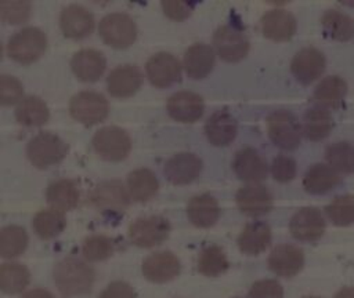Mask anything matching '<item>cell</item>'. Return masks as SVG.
I'll list each match as a JSON object with an SVG mask.
<instances>
[{"mask_svg": "<svg viewBox=\"0 0 354 298\" xmlns=\"http://www.w3.org/2000/svg\"><path fill=\"white\" fill-rule=\"evenodd\" d=\"M32 226L40 239L48 240L58 236L65 229L66 219L62 211L51 207L37 211L33 217Z\"/></svg>", "mask_w": 354, "mask_h": 298, "instance_id": "836d02e7", "label": "cell"}, {"mask_svg": "<svg viewBox=\"0 0 354 298\" xmlns=\"http://www.w3.org/2000/svg\"><path fill=\"white\" fill-rule=\"evenodd\" d=\"M195 8V3L188 1H162V10L166 17H169L173 21H184L187 19Z\"/></svg>", "mask_w": 354, "mask_h": 298, "instance_id": "bcb514c9", "label": "cell"}, {"mask_svg": "<svg viewBox=\"0 0 354 298\" xmlns=\"http://www.w3.org/2000/svg\"><path fill=\"white\" fill-rule=\"evenodd\" d=\"M187 215L195 226L209 228L220 217L218 201L207 193L194 196L187 204Z\"/></svg>", "mask_w": 354, "mask_h": 298, "instance_id": "4316f807", "label": "cell"}, {"mask_svg": "<svg viewBox=\"0 0 354 298\" xmlns=\"http://www.w3.org/2000/svg\"><path fill=\"white\" fill-rule=\"evenodd\" d=\"M24 86L22 83L11 76V74H1L0 76V103L3 106H10L14 103H19L24 98Z\"/></svg>", "mask_w": 354, "mask_h": 298, "instance_id": "7bdbcfd3", "label": "cell"}, {"mask_svg": "<svg viewBox=\"0 0 354 298\" xmlns=\"http://www.w3.org/2000/svg\"><path fill=\"white\" fill-rule=\"evenodd\" d=\"M32 4L29 1H1L0 18L6 23L19 25L29 19Z\"/></svg>", "mask_w": 354, "mask_h": 298, "instance_id": "b9f144b4", "label": "cell"}, {"mask_svg": "<svg viewBox=\"0 0 354 298\" xmlns=\"http://www.w3.org/2000/svg\"><path fill=\"white\" fill-rule=\"evenodd\" d=\"M324 33L337 41H348L354 37V19L337 10H328L321 18Z\"/></svg>", "mask_w": 354, "mask_h": 298, "instance_id": "d6a6232c", "label": "cell"}, {"mask_svg": "<svg viewBox=\"0 0 354 298\" xmlns=\"http://www.w3.org/2000/svg\"><path fill=\"white\" fill-rule=\"evenodd\" d=\"M271 229L263 221H254L245 225L238 236V247L243 254L257 255L270 246Z\"/></svg>", "mask_w": 354, "mask_h": 298, "instance_id": "484cf974", "label": "cell"}, {"mask_svg": "<svg viewBox=\"0 0 354 298\" xmlns=\"http://www.w3.org/2000/svg\"><path fill=\"white\" fill-rule=\"evenodd\" d=\"M214 50L206 43H195L184 52L183 65L188 77L194 80L205 79L214 66Z\"/></svg>", "mask_w": 354, "mask_h": 298, "instance_id": "cb8c5ba5", "label": "cell"}, {"mask_svg": "<svg viewBox=\"0 0 354 298\" xmlns=\"http://www.w3.org/2000/svg\"><path fill=\"white\" fill-rule=\"evenodd\" d=\"M94 152L104 160L119 161L129 156L131 150V139L126 130L116 126L100 128L93 137Z\"/></svg>", "mask_w": 354, "mask_h": 298, "instance_id": "5b68a950", "label": "cell"}, {"mask_svg": "<svg viewBox=\"0 0 354 298\" xmlns=\"http://www.w3.org/2000/svg\"><path fill=\"white\" fill-rule=\"evenodd\" d=\"M71 68L73 74L86 83L97 81L105 72L106 59L98 50L83 48L73 54L71 59Z\"/></svg>", "mask_w": 354, "mask_h": 298, "instance_id": "603a6c76", "label": "cell"}, {"mask_svg": "<svg viewBox=\"0 0 354 298\" xmlns=\"http://www.w3.org/2000/svg\"><path fill=\"white\" fill-rule=\"evenodd\" d=\"M28 247V233L19 225H7L0 229V255L14 258Z\"/></svg>", "mask_w": 354, "mask_h": 298, "instance_id": "8d00e7d4", "label": "cell"}, {"mask_svg": "<svg viewBox=\"0 0 354 298\" xmlns=\"http://www.w3.org/2000/svg\"><path fill=\"white\" fill-rule=\"evenodd\" d=\"M325 159L328 166L339 174L354 172V146L348 142L342 141L329 145L325 150Z\"/></svg>", "mask_w": 354, "mask_h": 298, "instance_id": "f35d334b", "label": "cell"}, {"mask_svg": "<svg viewBox=\"0 0 354 298\" xmlns=\"http://www.w3.org/2000/svg\"><path fill=\"white\" fill-rule=\"evenodd\" d=\"M30 281L28 268L18 262H4L0 266V288L4 294L22 292Z\"/></svg>", "mask_w": 354, "mask_h": 298, "instance_id": "e575fe53", "label": "cell"}, {"mask_svg": "<svg viewBox=\"0 0 354 298\" xmlns=\"http://www.w3.org/2000/svg\"><path fill=\"white\" fill-rule=\"evenodd\" d=\"M53 279L64 297L87 294L95 279L94 269L76 257H66L58 261L53 270Z\"/></svg>", "mask_w": 354, "mask_h": 298, "instance_id": "6da1fadb", "label": "cell"}, {"mask_svg": "<svg viewBox=\"0 0 354 298\" xmlns=\"http://www.w3.org/2000/svg\"><path fill=\"white\" fill-rule=\"evenodd\" d=\"M149 83L156 88H166L181 80V63L170 52L153 54L145 63Z\"/></svg>", "mask_w": 354, "mask_h": 298, "instance_id": "30bf717a", "label": "cell"}, {"mask_svg": "<svg viewBox=\"0 0 354 298\" xmlns=\"http://www.w3.org/2000/svg\"><path fill=\"white\" fill-rule=\"evenodd\" d=\"M234 298H241V297H234Z\"/></svg>", "mask_w": 354, "mask_h": 298, "instance_id": "816d5d0a", "label": "cell"}, {"mask_svg": "<svg viewBox=\"0 0 354 298\" xmlns=\"http://www.w3.org/2000/svg\"><path fill=\"white\" fill-rule=\"evenodd\" d=\"M335 298H354V287H343L340 288Z\"/></svg>", "mask_w": 354, "mask_h": 298, "instance_id": "681fc988", "label": "cell"}, {"mask_svg": "<svg viewBox=\"0 0 354 298\" xmlns=\"http://www.w3.org/2000/svg\"><path fill=\"white\" fill-rule=\"evenodd\" d=\"M340 174L330 166L317 163L313 164L304 174L303 186L311 195H324L340 183Z\"/></svg>", "mask_w": 354, "mask_h": 298, "instance_id": "83f0119b", "label": "cell"}, {"mask_svg": "<svg viewBox=\"0 0 354 298\" xmlns=\"http://www.w3.org/2000/svg\"><path fill=\"white\" fill-rule=\"evenodd\" d=\"M232 170L236 177L246 182H260L267 178L268 166L266 159L253 148L239 149L232 160Z\"/></svg>", "mask_w": 354, "mask_h": 298, "instance_id": "e0dca14e", "label": "cell"}, {"mask_svg": "<svg viewBox=\"0 0 354 298\" xmlns=\"http://www.w3.org/2000/svg\"><path fill=\"white\" fill-rule=\"evenodd\" d=\"M249 298H283V288L274 279L257 280L250 286Z\"/></svg>", "mask_w": 354, "mask_h": 298, "instance_id": "f6af8a7d", "label": "cell"}, {"mask_svg": "<svg viewBox=\"0 0 354 298\" xmlns=\"http://www.w3.org/2000/svg\"><path fill=\"white\" fill-rule=\"evenodd\" d=\"M230 266L227 255L224 250L218 246H207L205 247L198 257V270L209 277L218 276L224 273Z\"/></svg>", "mask_w": 354, "mask_h": 298, "instance_id": "74e56055", "label": "cell"}, {"mask_svg": "<svg viewBox=\"0 0 354 298\" xmlns=\"http://www.w3.org/2000/svg\"><path fill=\"white\" fill-rule=\"evenodd\" d=\"M213 46L217 55L227 62L243 59L250 48L246 34L235 26L223 25L213 34Z\"/></svg>", "mask_w": 354, "mask_h": 298, "instance_id": "9c48e42d", "label": "cell"}, {"mask_svg": "<svg viewBox=\"0 0 354 298\" xmlns=\"http://www.w3.org/2000/svg\"><path fill=\"white\" fill-rule=\"evenodd\" d=\"M53 294L44 288H33L25 292L21 298H51Z\"/></svg>", "mask_w": 354, "mask_h": 298, "instance_id": "c3c4849f", "label": "cell"}, {"mask_svg": "<svg viewBox=\"0 0 354 298\" xmlns=\"http://www.w3.org/2000/svg\"><path fill=\"white\" fill-rule=\"evenodd\" d=\"M166 108L171 119L180 123H195L202 117L205 103L196 92L177 91L167 99Z\"/></svg>", "mask_w": 354, "mask_h": 298, "instance_id": "ac0fdd59", "label": "cell"}, {"mask_svg": "<svg viewBox=\"0 0 354 298\" xmlns=\"http://www.w3.org/2000/svg\"><path fill=\"white\" fill-rule=\"evenodd\" d=\"M202 167V160L195 153L180 152L166 161L163 174L169 182L174 185H185L201 175Z\"/></svg>", "mask_w": 354, "mask_h": 298, "instance_id": "5bb4252c", "label": "cell"}, {"mask_svg": "<svg viewBox=\"0 0 354 298\" xmlns=\"http://www.w3.org/2000/svg\"><path fill=\"white\" fill-rule=\"evenodd\" d=\"M170 223L165 217L147 215L134 219L129 225V239L133 244L149 248L163 243L169 237Z\"/></svg>", "mask_w": 354, "mask_h": 298, "instance_id": "ba28073f", "label": "cell"}, {"mask_svg": "<svg viewBox=\"0 0 354 298\" xmlns=\"http://www.w3.org/2000/svg\"><path fill=\"white\" fill-rule=\"evenodd\" d=\"M94 17L90 10L79 4L65 7L59 17L62 33L69 39H84L94 30Z\"/></svg>", "mask_w": 354, "mask_h": 298, "instance_id": "d6986e66", "label": "cell"}, {"mask_svg": "<svg viewBox=\"0 0 354 298\" xmlns=\"http://www.w3.org/2000/svg\"><path fill=\"white\" fill-rule=\"evenodd\" d=\"M325 219L315 207H303L293 214L289 222V230L296 240L314 241L322 237L325 232Z\"/></svg>", "mask_w": 354, "mask_h": 298, "instance_id": "7c38bea8", "label": "cell"}, {"mask_svg": "<svg viewBox=\"0 0 354 298\" xmlns=\"http://www.w3.org/2000/svg\"><path fill=\"white\" fill-rule=\"evenodd\" d=\"M127 189L130 197L136 201L152 199L159 189L156 175L149 168H137L127 175Z\"/></svg>", "mask_w": 354, "mask_h": 298, "instance_id": "4dcf8cb0", "label": "cell"}, {"mask_svg": "<svg viewBox=\"0 0 354 298\" xmlns=\"http://www.w3.org/2000/svg\"><path fill=\"white\" fill-rule=\"evenodd\" d=\"M235 199L239 210L250 217L267 214L271 211L274 204L271 192L259 183H250L239 188Z\"/></svg>", "mask_w": 354, "mask_h": 298, "instance_id": "7402d4cb", "label": "cell"}, {"mask_svg": "<svg viewBox=\"0 0 354 298\" xmlns=\"http://www.w3.org/2000/svg\"><path fill=\"white\" fill-rule=\"evenodd\" d=\"M113 240L105 235H93L83 241L82 252L87 261L97 262L109 258L113 254Z\"/></svg>", "mask_w": 354, "mask_h": 298, "instance_id": "60d3db41", "label": "cell"}, {"mask_svg": "<svg viewBox=\"0 0 354 298\" xmlns=\"http://www.w3.org/2000/svg\"><path fill=\"white\" fill-rule=\"evenodd\" d=\"M304 265L303 250L293 244H278L268 257V268L278 276L293 277Z\"/></svg>", "mask_w": 354, "mask_h": 298, "instance_id": "ffe728a7", "label": "cell"}, {"mask_svg": "<svg viewBox=\"0 0 354 298\" xmlns=\"http://www.w3.org/2000/svg\"><path fill=\"white\" fill-rule=\"evenodd\" d=\"M238 131L236 120L227 110H216L205 123V134L207 141L214 146L230 145Z\"/></svg>", "mask_w": 354, "mask_h": 298, "instance_id": "d4e9b609", "label": "cell"}, {"mask_svg": "<svg viewBox=\"0 0 354 298\" xmlns=\"http://www.w3.org/2000/svg\"><path fill=\"white\" fill-rule=\"evenodd\" d=\"M333 128V117L324 106H314L304 113L303 134L310 141L326 138Z\"/></svg>", "mask_w": 354, "mask_h": 298, "instance_id": "f1b7e54d", "label": "cell"}, {"mask_svg": "<svg viewBox=\"0 0 354 298\" xmlns=\"http://www.w3.org/2000/svg\"><path fill=\"white\" fill-rule=\"evenodd\" d=\"M68 145L53 132H39L26 146L29 161L37 168H47L62 161L68 153Z\"/></svg>", "mask_w": 354, "mask_h": 298, "instance_id": "3957f363", "label": "cell"}, {"mask_svg": "<svg viewBox=\"0 0 354 298\" xmlns=\"http://www.w3.org/2000/svg\"><path fill=\"white\" fill-rule=\"evenodd\" d=\"M48 117L50 109L47 103L36 95L25 97L15 109V119L18 120V123L26 127L43 126L44 123H47Z\"/></svg>", "mask_w": 354, "mask_h": 298, "instance_id": "1f68e13d", "label": "cell"}, {"mask_svg": "<svg viewBox=\"0 0 354 298\" xmlns=\"http://www.w3.org/2000/svg\"><path fill=\"white\" fill-rule=\"evenodd\" d=\"M260 25L263 34L274 41L290 40L297 29V22L293 14L282 8L267 11L261 17Z\"/></svg>", "mask_w": 354, "mask_h": 298, "instance_id": "44dd1931", "label": "cell"}, {"mask_svg": "<svg viewBox=\"0 0 354 298\" xmlns=\"http://www.w3.org/2000/svg\"><path fill=\"white\" fill-rule=\"evenodd\" d=\"M144 76L136 65H119L113 68L106 77L108 92L115 98H129L134 95L141 84Z\"/></svg>", "mask_w": 354, "mask_h": 298, "instance_id": "9a60e30c", "label": "cell"}, {"mask_svg": "<svg viewBox=\"0 0 354 298\" xmlns=\"http://www.w3.org/2000/svg\"><path fill=\"white\" fill-rule=\"evenodd\" d=\"M51 298H54V295H53V297H51Z\"/></svg>", "mask_w": 354, "mask_h": 298, "instance_id": "f5cc1de1", "label": "cell"}, {"mask_svg": "<svg viewBox=\"0 0 354 298\" xmlns=\"http://www.w3.org/2000/svg\"><path fill=\"white\" fill-rule=\"evenodd\" d=\"M88 200L98 210L123 212L130 204V193L119 179H108L94 186Z\"/></svg>", "mask_w": 354, "mask_h": 298, "instance_id": "8fae6325", "label": "cell"}, {"mask_svg": "<svg viewBox=\"0 0 354 298\" xmlns=\"http://www.w3.org/2000/svg\"><path fill=\"white\" fill-rule=\"evenodd\" d=\"M98 298H136V291L129 283L116 280L109 283Z\"/></svg>", "mask_w": 354, "mask_h": 298, "instance_id": "7dc6e473", "label": "cell"}, {"mask_svg": "<svg viewBox=\"0 0 354 298\" xmlns=\"http://www.w3.org/2000/svg\"><path fill=\"white\" fill-rule=\"evenodd\" d=\"M347 92V83L340 76L324 77L314 90V99L321 106H337L344 99Z\"/></svg>", "mask_w": 354, "mask_h": 298, "instance_id": "d590c367", "label": "cell"}, {"mask_svg": "<svg viewBox=\"0 0 354 298\" xmlns=\"http://www.w3.org/2000/svg\"><path fill=\"white\" fill-rule=\"evenodd\" d=\"M325 212L329 221L336 226H348L354 222V196L344 195L332 200Z\"/></svg>", "mask_w": 354, "mask_h": 298, "instance_id": "ab89813d", "label": "cell"}, {"mask_svg": "<svg viewBox=\"0 0 354 298\" xmlns=\"http://www.w3.org/2000/svg\"><path fill=\"white\" fill-rule=\"evenodd\" d=\"M71 116L84 126H94L106 119L109 112L108 99L91 90L80 91L71 98L69 102Z\"/></svg>", "mask_w": 354, "mask_h": 298, "instance_id": "52a82bcc", "label": "cell"}, {"mask_svg": "<svg viewBox=\"0 0 354 298\" xmlns=\"http://www.w3.org/2000/svg\"><path fill=\"white\" fill-rule=\"evenodd\" d=\"M304 298H319V297H314V295H310V297H304Z\"/></svg>", "mask_w": 354, "mask_h": 298, "instance_id": "f907efd6", "label": "cell"}, {"mask_svg": "<svg viewBox=\"0 0 354 298\" xmlns=\"http://www.w3.org/2000/svg\"><path fill=\"white\" fill-rule=\"evenodd\" d=\"M101 39L113 48H127L137 39V26L133 18L124 12H111L98 25Z\"/></svg>", "mask_w": 354, "mask_h": 298, "instance_id": "8992f818", "label": "cell"}, {"mask_svg": "<svg viewBox=\"0 0 354 298\" xmlns=\"http://www.w3.org/2000/svg\"><path fill=\"white\" fill-rule=\"evenodd\" d=\"M296 172H297L296 161L289 156L278 155L271 163V174L274 179L278 182L292 181L296 177Z\"/></svg>", "mask_w": 354, "mask_h": 298, "instance_id": "ee69618b", "label": "cell"}, {"mask_svg": "<svg viewBox=\"0 0 354 298\" xmlns=\"http://www.w3.org/2000/svg\"><path fill=\"white\" fill-rule=\"evenodd\" d=\"M47 48V36L35 26H26L15 32L7 43V54L18 63H32L37 61Z\"/></svg>", "mask_w": 354, "mask_h": 298, "instance_id": "7a4b0ae2", "label": "cell"}, {"mask_svg": "<svg viewBox=\"0 0 354 298\" xmlns=\"http://www.w3.org/2000/svg\"><path fill=\"white\" fill-rule=\"evenodd\" d=\"M46 199L53 208L59 211H68L77 206L79 189L71 179H57L48 185L46 190Z\"/></svg>", "mask_w": 354, "mask_h": 298, "instance_id": "f546056e", "label": "cell"}, {"mask_svg": "<svg viewBox=\"0 0 354 298\" xmlns=\"http://www.w3.org/2000/svg\"><path fill=\"white\" fill-rule=\"evenodd\" d=\"M267 132L275 146L293 150L300 145L303 128L292 112L275 110L267 117Z\"/></svg>", "mask_w": 354, "mask_h": 298, "instance_id": "277c9868", "label": "cell"}, {"mask_svg": "<svg viewBox=\"0 0 354 298\" xmlns=\"http://www.w3.org/2000/svg\"><path fill=\"white\" fill-rule=\"evenodd\" d=\"M142 275L149 281L166 283L178 276L181 264L171 251H158L149 254L142 262Z\"/></svg>", "mask_w": 354, "mask_h": 298, "instance_id": "2e32d148", "label": "cell"}, {"mask_svg": "<svg viewBox=\"0 0 354 298\" xmlns=\"http://www.w3.org/2000/svg\"><path fill=\"white\" fill-rule=\"evenodd\" d=\"M325 65V57L319 50L314 47H306L296 52L290 62V72L297 81L308 86L322 76Z\"/></svg>", "mask_w": 354, "mask_h": 298, "instance_id": "4fadbf2b", "label": "cell"}]
</instances>
